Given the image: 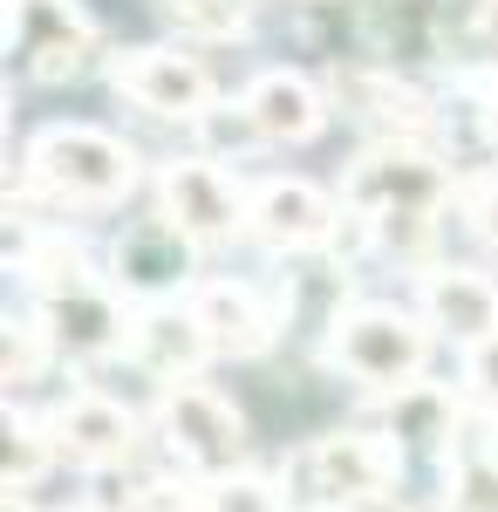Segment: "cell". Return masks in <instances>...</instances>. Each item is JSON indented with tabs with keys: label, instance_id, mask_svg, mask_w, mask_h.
Segmentation results:
<instances>
[{
	"label": "cell",
	"instance_id": "6da1fadb",
	"mask_svg": "<svg viewBox=\"0 0 498 512\" xmlns=\"http://www.w3.org/2000/svg\"><path fill=\"white\" fill-rule=\"evenodd\" d=\"M403 472V451L376 431H328L307 451H294L287 485L307 499V512H362L389 499V485Z\"/></svg>",
	"mask_w": 498,
	"mask_h": 512
},
{
	"label": "cell",
	"instance_id": "7a4b0ae2",
	"mask_svg": "<svg viewBox=\"0 0 498 512\" xmlns=\"http://www.w3.org/2000/svg\"><path fill=\"white\" fill-rule=\"evenodd\" d=\"M28 185L48 192L55 205H116L137 185L130 144H116L110 130L89 123H55L28 144Z\"/></svg>",
	"mask_w": 498,
	"mask_h": 512
},
{
	"label": "cell",
	"instance_id": "3957f363",
	"mask_svg": "<svg viewBox=\"0 0 498 512\" xmlns=\"http://www.w3.org/2000/svg\"><path fill=\"white\" fill-rule=\"evenodd\" d=\"M328 362L342 369L348 383H369V390H410L423 376V362H430V328L410 321L403 308H376V301H362V308H348L335 315L328 328Z\"/></svg>",
	"mask_w": 498,
	"mask_h": 512
},
{
	"label": "cell",
	"instance_id": "277c9868",
	"mask_svg": "<svg viewBox=\"0 0 498 512\" xmlns=\"http://www.w3.org/2000/svg\"><path fill=\"white\" fill-rule=\"evenodd\" d=\"M451 198L444 164L417 151L410 137H389L348 171V212L369 226H430V212Z\"/></svg>",
	"mask_w": 498,
	"mask_h": 512
},
{
	"label": "cell",
	"instance_id": "5b68a950",
	"mask_svg": "<svg viewBox=\"0 0 498 512\" xmlns=\"http://www.w3.org/2000/svg\"><path fill=\"white\" fill-rule=\"evenodd\" d=\"M7 55L35 82H69L96 55V21L76 0H7Z\"/></svg>",
	"mask_w": 498,
	"mask_h": 512
},
{
	"label": "cell",
	"instance_id": "8992f818",
	"mask_svg": "<svg viewBox=\"0 0 498 512\" xmlns=\"http://www.w3.org/2000/svg\"><path fill=\"white\" fill-rule=\"evenodd\" d=\"M157 431H164V444L192 472H226L232 458L246 451V417L219 390H205L198 376L164 383V396H157Z\"/></svg>",
	"mask_w": 498,
	"mask_h": 512
},
{
	"label": "cell",
	"instance_id": "52a82bcc",
	"mask_svg": "<svg viewBox=\"0 0 498 512\" xmlns=\"http://www.w3.org/2000/svg\"><path fill=\"white\" fill-rule=\"evenodd\" d=\"M157 219L171 233H185L192 246H226L246 226V198H239V185L219 164L178 158V164H164V178H157Z\"/></svg>",
	"mask_w": 498,
	"mask_h": 512
},
{
	"label": "cell",
	"instance_id": "ba28073f",
	"mask_svg": "<svg viewBox=\"0 0 498 512\" xmlns=\"http://www.w3.org/2000/svg\"><path fill=\"white\" fill-rule=\"evenodd\" d=\"M110 82H116V96H130L137 110L171 117V123H198L212 110V76L178 48H130V55L110 62Z\"/></svg>",
	"mask_w": 498,
	"mask_h": 512
},
{
	"label": "cell",
	"instance_id": "9c48e42d",
	"mask_svg": "<svg viewBox=\"0 0 498 512\" xmlns=\"http://www.w3.org/2000/svg\"><path fill=\"white\" fill-rule=\"evenodd\" d=\"M41 328L55 335V349L69 355H116L130 349V321L103 280H76V287H55L41 294Z\"/></svg>",
	"mask_w": 498,
	"mask_h": 512
},
{
	"label": "cell",
	"instance_id": "30bf717a",
	"mask_svg": "<svg viewBox=\"0 0 498 512\" xmlns=\"http://www.w3.org/2000/svg\"><path fill=\"white\" fill-rule=\"evenodd\" d=\"M246 226L273 253H307V246H321V239L335 233V205L314 192V185H301V178H273V185L253 192Z\"/></svg>",
	"mask_w": 498,
	"mask_h": 512
},
{
	"label": "cell",
	"instance_id": "8fae6325",
	"mask_svg": "<svg viewBox=\"0 0 498 512\" xmlns=\"http://www.w3.org/2000/svg\"><path fill=\"white\" fill-rule=\"evenodd\" d=\"M130 355L151 369V376H164V383H185V376H198V362L212 355V335H205V321L192 315V301L178 308V301H151L144 315L130 321Z\"/></svg>",
	"mask_w": 498,
	"mask_h": 512
},
{
	"label": "cell",
	"instance_id": "7c38bea8",
	"mask_svg": "<svg viewBox=\"0 0 498 512\" xmlns=\"http://www.w3.org/2000/svg\"><path fill=\"white\" fill-rule=\"evenodd\" d=\"M423 308H430V328L478 349L485 335H498V280H485L478 267H430L423 274Z\"/></svg>",
	"mask_w": 498,
	"mask_h": 512
},
{
	"label": "cell",
	"instance_id": "4fadbf2b",
	"mask_svg": "<svg viewBox=\"0 0 498 512\" xmlns=\"http://www.w3.org/2000/svg\"><path fill=\"white\" fill-rule=\"evenodd\" d=\"M239 110H246V123H253L260 137H273V144H307V137H321V123H328L321 89L307 76H294V69H267V76L239 96Z\"/></svg>",
	"mask_w": 498,
	"mask_h": 512
},
{
	"label": "cell",
	"instance_id": "5bb4252c",
	"mask_svg": "<svg viewBox=\"0 0 498 512\" xmlns=\"http://www.w3.org/2000/svg\"><path fill=\"white\" fill-rule=\"evenodd\" d=\"M55 444L69 451V458H82V465H123L130 451H137V417L123 410V403H110V396H69L55 417Z\"/></svg>",
	"mask_w": 498,
	"mask_h": 512
},
{
	"label": "cell",
	"instance_id": "9a60e30c",
	"mask_svg": "<svg viewBox=\"0 0 498 512\" xmlns=\"http://www.w3.org/2000/svg\"><path fill=\"white\" fill-rule=\"evenodd\" d=\"M192 315L205 321V335H212V355H260L273 342V308L253 294V287H239V280H205L192 287Z\"/></svg>",
	"mask_w": 498,
	"mask_h": 512
},
{
	"label": "cell",
	"instance_id": "2e32d148",
	"mask_svg": "<svg viewBox=\"0 0 498 512\" xmlns=\"http://www.w3.org/2000/svg\"><path fill=\"white\" fill-rule=\"evenodd\" d=\"M444 123L464 158H498V76L492 69H458L444 89Z\"/></svg>",
	"mask_w": 498,
	"mask_h": 512
},
{
	"label": "cell",
	"instance_id": "e0dca14e",
	"mask_svg": "<svg viewBox=\"0 0 498 512\" xmlns=\"http://www.w3.org/2000/svg\"><path fill=\"white\" fill-rule=\"evenodd\" d=\"M185 246L192 239L171 233L164 219L157 226H137V233H123V246H116V274L130 280V287H171V280H185Z\"/></svg>",
	"mask_w": 498,
	"mask_h": 512
},
{
	"label": "cell",
	"instance_id": "ac0fdd59",
	"mask_svg": "<svg viewBox=\"0 0 498 512\" xmlns=\"http://www.w3.org/2000/svg\"><path fill=\"white\" fill-rule=\"evenodd\" d=\"M451 431H458V403H451V390H437V383L389 390V437H417V444L451 451V444H458Z\"/></svg>",
	"mask_w": 498,
	"mask_h": 512
},
{
	"label": "cell",
	"instance_id": "d6986e66",
	"mask_svg": "<svg viewBox=\"0 0 498 512\" xmlns=\"http://www.w3.org/2000/svg\"><path fill=\"white\" fill-rule=\"evenodd\" d=\"M444 512H498V451L492 444H464L444 478Z\"/></svg>",
	"mask_w": 498,
	"mask_h": 512
},
{
	"label": "cell",
	"instance_id": "ffe728a7",
	"mask_svg": "<svg viewBox=\"0 0 498 512\" xmlns=\"http://www.w3.org/2000/svg\"><path fill=\"white\" fill-rule=\"evenodd\" d=\"M21 274L35 280V294H55V287L89 280V260H82V246L69 233H48V239H35V246L21 253Z\"/></svg>",
	"mask_w": 498,
	"mask_h": 512
},
{
	"label": "cell",
	"instance_id": "44dd1931",
	"mask_svg": "<svg viewBox=\"0 0 498 512\" xmlns=\"http://www.w3.org/2000/svg\"><path fill=\"white\" fill-rule=\"evenodd\" d=\"M48 451H62L55 444V424H35L28 410H7V492H21L48 465Z\"/></svg>",
	"mask_w": 498,
	"mask_h": 512
},
{
	"label": "cell",
	"instance_id": "7402d4cb",
	"mask_svg": "<svg viewBox=\"0 0 498 512\" xmlns=\"http://www.w3.org/2000/svg\"><path fill=\"white\" fill-rule=\"evenodd\" d=\"M164 14H171V28L178 35H246V7L239 0H164Z\"/></svg>",
	"mask_w": 498,
	"mask_h": 512
},
{
	"label": "cell",
	"instance_id": "603a6c76",
	"mask_svg": "<svg viewBox=\"0 0 498 512\" xmlns=\"http://www.w3.org/2000/svg\"><path fill=\"white\" fill-rule=\"evenodd\" d=\"M205 512H287V506H280V492H273L267 478L219 472L212 485H205Z\"/></svg>",
	"mask_w": 498,
	"mask_h": 512
},
{
	"label": "cell",
	"instance_id": "cb8c5ba5",
	"mask_svg": "<svg viewBox=\"0 0 498 512\" xmlns=\"http://www.w3.org/2000/svg\"><path fill=\"white\" fill-rule=\"evenodd\" d=\"M48 328H35V321H7V390L14 383H35L41 376V355H48Z\"/></svg>",
	"mask_w": 498,
	"mask_h": 512
},
{
	"label": "cell",
	"instance_id": "d4e9b609",
	"mask_svg": "<svg viewBox=\"0 0 498 512\" xmlns=\"http://www.w3.org/2000/svg\"><path fill=\"white\" fill-rule=\"evenodd\" d=\"M123 512H205V492H192L185 478H144L123 499Z\"/></svg>",
	"mask_w": 498,
	"mask_h": 512
},
{
	"label": "cell",
	"instance_id": "484cf974",
	"mask_svg": "<svg viewBox=\"0 0 498 512\" xmlns=\"http://www.w3.org/2000/svg\"><path fill=\"white\" fill-rule=\"evenodd\" d=\"M471 390L498 410V335H485V342L471 349Z\"/></svg>",
	"mask_w": 498,
	"mask_h": 512
},
{
	"label": "cell",
	"instance_id": "4316f807",
	"mask_svg": "<svg viewBox=\"0 0 498 512\" xmlns=\"http://www.w3.org/2000/svg\"><path fill=\"white\" fill-rule=\"evenodd\" d=\"M471 226H478V233L498 246V185H485V192H478V205H471Z\"/></svg>",
	"mask_w": 498,
	"mask_h": 512
},
{
	"label": "cell",
	"instance_id": "83f0119b",
	"mask_svg": "<svg viewBox=\"0 0 498 512\" xmlns=\"http://www.w3.org/2000/svg\"><path fill=\"white\" fill-rule=\"evenodd\" d=\"M485 35H492V48H498V0H485Z\"/></svg>",
	"mask_w": 498,
	"mask_h": 512
},
{
	"label": "cell",
	"instance_id": "f1b7e54d",
	"mask_svg": "<svg viewBox=\"0 0 498 512\" xmlns=\"http://www.w3.org/2000/svg\"><path fill=\"white\" fill-rule=\"evenodd\" d=\"M7 512H35V506H28V499H21V492H7Z\"/></svg>",
	"mask_w": 498,
	"mask_h": 512
}]
</instances>
